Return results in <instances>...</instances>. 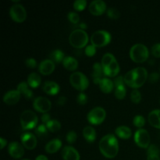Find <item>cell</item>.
<instances>
[{
  "mask_svg": "<svg viewBox=\"0 0 160 160\" xmlns=\"http://www.w3.org/2000/svg\"><path fill=\"white\" fill-rule=\"evenodd\" d=\"M64 53L62 52L61 50L56 49L52 52L49 55V59H51L52 62H56V63H59L64 59Z\"/></svg>",
  "mask_w": 160,
  "mask_h": 160,
  "instance_id": "cell-29",
  "label": "cell"
},
{
  "mask_svg": "<svg viewBox=\"0 0 160 160\" xmlns=\"http://www.w3.org/2000/svg\"><path fill=\"white\" fill-rule=\"evenodd\" d=\"M107 15L109 18L117 20L120 17V12L115 8H109L107 10Z\"/></svg>",
  "mask_w": 160,
  "mask_h": 160,
  "instance_id": "cell-38",
  "label": "cell"
},
{
  "mask_svg": "<svg viewBox=\"0 0 160 160\" xmlns=\"http://www.w3.org/2000/svg\"><path fill=\"white\" fill-rule=\"evenodd\" d=\"M6 144H7V141H6V139L3 138H0V148L2 149V148L6 146Z\"/></svg>",
  "mask_w": 160,
  "mask_h": 160,
  "instance_id": "cell-50",
  "label": "cell"
},
{
  "mask_svg": "<svg viewBox=\"0 0 160 160\" xmlns=\"http://www.w3.org/2000/svg\"><path fill=\"white\" fill-rule=\"evenodd\" d=\"M8 152L14 159H20L24 155L23 145L17 142H12L9 144L8 146Z\"/></svg>",
  "mask_w": 160,
  "mask_h": 160,
  "instance_id": "cell-13",
  "label": "cell"
},
{
  "mask_svg": "<svg viewBox=\"0 0 160 160\" xmlns=\"http://www.w3.org/2000/svg\"><path fill=\"white\" fill-rule=\"evenodd\" d=\"M99 150L106 158L112 159L117 156L119 152V144L117 138L113 134H106L99 142Z\"/></svg>",
  "mask_w": 160,
  "mask_h": 160,
  "instance_id": "cell-1",
  "label": "cell"
},
{
  "mask_svg": "<svg viewBox=\"0 0 160 160\" xmlns=\"http://www.w3.org/2000/svg\"><path fill=\"white\" fill-rule=\"evenodd\" d=\"M62 159L64 160H80V155L76 148L72 146H65L62 150Z\"/></svg>",
  "mask_w": 160,
  "mask_h": 160,
  "instance_id": "cell-16",
  "label": "cell"
},
{
  "mask_svg": "<svg viewBox=\"0 0 160 160\" xmlns=\"http://www.w3.org/2000/svg\"><path fill=\"white\" fill-rule=\"evenodd\" d=\"M159 74L156 72H154V73H152L148 77V81L152 84H154V83H156L159 80Z\"/></svg>",
  "mask_w": 160,
  "mask_h": 160,
  "instance_id": "cell-45",
  "label": "cell"
},
{
  "mask_svg": "<svg viewBox=\"0 0 160 160\" xmlns=\"http://www.w3.org/2000/svg\"><path fill=\"white\" fill-rule=\"evenodd\" d=\"M159 103H160V100H159Z\"/></svg>",
  "mask_w": 160,
  "mask_h": 160,
  "instance_id": "cell-55",
  "label": "cell"
},
{
  "mask_svg": "<svg viewBox=\"0 0 160 160\" xmlns=\"http://www.w3.org/2000/svg\"><path fill=\"white\" fill-rule=\"evenodd\" d=\"M87 1L86 0H77L73 2V8L77 11H81L85 9Z\"/></svg>",
  "mask_w": 160,
  "mask_h": 160,
  "instance_id": "cell-37",
  "label": "cell"
},
{
  "mask_svg": "<svg viewBox=\"0 0 160 160\" xmlns=\"http://www.w3.org/2000/svg\"><path fill=\"white\" fill-rule=\"evenodd\" d=\"M126 88L124 85H120L115 88V96L117 99L122 100L126 96Z\"/></svg>",
  "mask_w": 160,
  "mask_h": 160,
  "instance_id": "cell-34",
  "label": "cell"
},
{
  "mask_svg": "<svg viewBox=\"0 0 160 160\" xmlns=\"http://www.w3.org/2000/svg\"><path fill=\"white\" fill-rule=\"evenodd\" d=\"M42 89L48 95H55L59 92V86L57 83L54 82V81H48L44 83Z\"/></svg>",
  "mask_w": 160,
  "mask_h": 160,
  "instance_id": "cell-18",
  "label": "cell"
},
{
  "mask_svg": "<svg viewBox=\"0 0 160 160\" xmlns=\"http://www.w3.org/2000/svg\"><path fill=\"white\" fill-rule=\"evenodd\" d=\"M152 54L156 58H160V43L155 44L152 47Z\"/></svg>",
  "mask_w": 160,
  "mask_h": 160,
  "instance_id": "cell-43",
  "label": "cell"
},
{
  "mask_svg": "<svg viewBox=\"0 0 160 160\" xmlns=\"http://www.w3.org/2000/svg\"><path fill=\"white\" fill-rule=\"evenodd\" d=\"M117 60L114 57V56L111 53H106V54L103 56L102 59V68L105 69L108 67L109 65H110L113 61Z\"/></svg>",
  "mask_w": 160,
  "mask_h": 160,
  "instance_id": "cell-31",
  "label": "cell"
},
{
  "mask_svg": "<svg viewBox=\"0 0 160 160\" xmlns=\"http://www.w3.org/2000/svg\"><path fill=\"white\" fill-rule=\"evenodd\" d=\"M149 52L148 48L143 44H135L130 50V57L137 63H142L146 61L148 58Z\"/></svg>",
  "mask_w": 160,
  "mask_h": 160,
  "instance_id": "cell-2",
  "label": "cell"
},
{
  "mask_svg": "<svg viewBox=\"0 0 160 160\" xmlns=\"http://www.w3.org/2000/svg\"><path fill=\"white\" fill-rule=\"evenodd\" d=\"M35 160H48V158H47L45 156H44V155H40V156H37V158H36Z\"/></svg>",
  "mask_w": 160,
  "mask_h": 160,
  "instance_id": "cell-52",
  "label": "cell"
},
{
  "mask_svg": "<svg viewBox=\"0 0 160 160\" xmlns=\"http://www.w3.org/2000/svg\"><path fill=\"white\" fill-rule=\"evenodd\" d=\"M29 87L30 86L28 85V84H27L24 81H22L17 85V90L19 91L20 93L27 99H31V98H33L34 95H33L32 91L29 88Z\"/></svg>",
  "mask_w": 160,
  "mask_h": 160,
  "instance_id": "cell-23",
  "label": "cell"
},
{
  "mask_svg": "<svg viewBox=\"0 0 160 160\" xmlns=\"http://www.w3.org/2000/svg\"><path fill=\"white\" fill-rule=\"evenodd\" d=\"M22 160H29V159H22Z\"/></svg>",
  "mask_w": 160,
  "mask_h": 160,
  "instance_id": "cell-54",
  "label": "cell"
},
{
  "mask_svg": "<svg viewBox=\"0 0 160 160\" xmlns=\"http://www.w3.org/2000/svg\"><path fill=\"white\" fill-rule=\"evenodd\" d=\"M77 138H78V135H77L76 132L73 131H69L67 134V141L70 144L74 143L77 140Z\"/></svg>",
  "mask_w": 160,
  "mask_h": 160,
  "instance_id": "cell-41",
  "label": "cell"
},
{
  "mask_svg": "<svg viewBox=\"0 0 160 160\" xmlns=\"http://www.w3.org/2000/svg\"><path fill=\"white\" fill-rule=\"evenodd\" d=\"M131 99L133 102L139 103L142 99V95L138 89H134L131 93Z\"/></svg>",
  "mask_w": 160,
  "mask_h": 160,
  "instance_id": "cell-36",
  "label": "cell"
},
{
  "mask_svg": "<svg viewBox=\"0 0 160 160\" xmlns=\"http://www.w3.org/2000/svg\"><path fill=\"white\" fill-rule=\"evenodd\" d=\"M134 88L142 87L148 78V72L144 67H137L134 69Z\"/></svg>",
  "mask_w": 160,
  "mask_h": 160,
  "instance_id": "cell-11",
  "label": "cell"
},
{
  "mask_svg": "<svg viewBox=\"0 0 160 160\" xmlns=\"http://www.w3.org/2000/svg\"><path fill=\"white\" fill-rule=\"evenodd\" d=\"M66 102H67V98L64 96H60L57 100V105L58 106H64L66 103Z\"/></svg>",
  "mask_w": 160,
  "mask_h": 160,
  "instance_id": "cell-49",
  "label": "cell"
},
{
  "mask_svg": "<svg viewBox=\"0 0 160 160\" xmlns=\"http://www.w3.org/2000/svg\"><path fill=\"white\" fill-rule=\"evenodd\" d=\"M61 146H62V142L59 138H55L46 144L45 149L46 152L52 154V153H55L57 151H59L60 149Z\"/></svg>",
  "mask_w": 160,
  "mask_h": 160,
  "instance_id": "cell-20",
  "label": "cell"
},
{
  "mask_svg": "<svg viewBox=\"0 0 160 160\" xmlns=\"http://www.w3.org/2000/svg\"><path fill=\"white\" fill-rule=\"evenodd\" d=\"M33 106L38 112L47 113L51 109L52 103L50 100H48L47 98L40 96L34 98V102H33Z\"/></svg>",
  "mask_w": 160,
  "mask_h": 160,
  "instance_id": "cell-10",
  "label": "cell"
},
{
  "mask_svg": "<svg viewBox=\"0 0 160 160\" xmlns=\"http://www.w3.org/2000/svg\"><path fill=\"white\" fill-rule=\"evenodd\" d=\"M114 86L116 87H118L120 85H124V78H123L122 76H118L114 79L113 81Z\"/></svg>",
  "mask_w": 160,
  "mask_h": 160,
  "instance_id": "cell-47",
  "label": "cell"
},
{
  "mask_svg": "<svg viewBox=\"0 0 160 160\" xmlns=\"http://www.w3.org/2000/svg\"><path fill=\"white\" fill-rule=\"evenodd\" d=\"M106 117V112L103 108L95 107L88 112L87 119L89 123H92V124L98 125L104 121Z\"/></svg>",
  "mask_w": 160,
  "mask_h": 160,
  "instance_id": "cell-7",
  "label": "cell"
},
{
  "mask_svg": "<svg viewBox=\"0 0 160 160\" xmlns=\"http://www.w3.org/2000/svg\"><path fill=\"white\" fill-rule=\"evenodd\" d=\"M150 134L146 130L139 129L134 134V142L140 148H148L150 145Z\"/></svg>",
  "mask_w": 160,
  "mask_h": 160,
  "instance_id": "cell-9",
  "label": "cell"
},
{
  "mask_svg": "<svg viewBox=\"0 0 160 160\" xmlns=\"http://www.w3.org/2000/svg\"><path fill=\"white\" fill-rule=\"evenodd\" d=\"M21 142L23 147L28 150H32L37 145V138L31 132H24L21 135Z\"/></svg>",
  "mask_w": 160,
  "mask_h": 160,
  "instance_id": "cell-12",
  "label": "cell"
},
{
  "mask_svg": "<svg viewBox=\"0 0 160 160\" xmlns=\"http://www.w3.org/2000/svg\"><path fill=\"white\" fill-rule=\"evenodd\" d=\"M83 136L87 142H93L96 138V132L94 128L91 126H87L83 130Z\"/></svg>",
  "mask_w": 160,
  "mask_h": 160,
  "instance_id": "cell-26",
  "label": "cell"
},
{
  "mask_svg": "<svg viewBox=\"0 0 160 160\" xmlns=\"http://www.w3.org/2000/svg\"><path fill=\"white\" fill-rule=\"evenodd\" d=\"M124 83L128 86L131 88H134V69L130 71H128V73L125 74L124 76Z\"/></svg>",
  "mask_w": 160,
  "mask_h": 160,
  "instance_id": "cell-32",
  "label": "cell"
},
{
  "mask_svg": "<svg viewBox=\"0 0 160 160\" xmlns=\"http://www.w3.org/2000/svg\"><path fill=\"white\" fill-rule=\"evenodd\" d=\"M70 84L78 91H84L89 85V81L87 77L81 72H74L70 77Z\"/></svg>",
  "mask_w": 160,
  "mask_h": 160,
  "instance_id": "cell-5",
  "label": "cell"
},
{
  "mask_svg": "<svg viewBox=\"0 0 160 160\" xmlns=\"http://www.w3.org/2000/svg\"><path fill=\"white\" fill-rule=\"evenodd\" d=\"M9 15L14 21L21 23L24 21L27 18L26 9L22 5L19 3L14 4L11 6L9 9Z\"/></svg>",
  "mask_w": 160,
  "mask_h": 160,
  "instance_id": "cell-8",
  "label": "cell"
},
{
  "mask_svg": "<svg viewBox=\"0 0 160 160\" xmlns=\"http://www.w3.org/2000/svg\"><path fill=\"white\" fill-rule=\"evenodd\" d=\"M104 74L102 66L99 62H95L93 65V72H92V78L94 83L96 84H99L100 81L102 79V76Z\"/></svg>",
  "mask_w": 160,
  "mask_h": 160,
  "instance_id": "cell-19",
  "label": "cell"
},
{
  "mask_svg": "<svg viewBox=\"0 0 160 160\" xmlns=\"http://www.w3.org/2000/svg\"><path fill=\"white\" fill-rule=\"evenodd\" d=\"M20 123L23 130H31L36 127L38 120V117L31 110H25L20 115Z\"/></svg>",
  "mask_w": 160,
  "mask_h": 160,
  "instance_id": "cell-4",
  "label": "cell"
},
{
  "mask_svg": "<svg viewBox=\"0 0 160 160\" xmlns=\"http://www.w3.org/2000/svg\"><path fill=\"white\" fill-rule=\"evenodd\" d=\"M42 82L41 77L37 73H30L28 78V84L32 88H36L38 87Z\"/></svg>",
  "mask_w": 160,
  "mask_h": 160,
  "instance_id": "cell-28",
  "label": "cell"
},
{
  "mask_svg": "<svg viewBox=\"0 0 160 160\" xmlns=\"http://www.w3.org/2000/svg\"><path fill=\"white\" fill-rule=\"evenodd\" d=\"M133 123L135 127L139 128H142V127L145 125V120L142 116L141 115H137L134 117V120H133Z\"/></svg>",
  "mask_w": 160,
  "mask_h": 160,
  "instance_id": "cell-35",
  "label": "cell"
},
{
  "mask_svg": "<svg viewBox=\"0 0 160 160\" xmlns=\"http://www.w3.org/2000/svg\"><path fill=\"white\" fill-rule=\"evenodd\" d=\"M62 64H63L64 67L70 71H73L78 67V60L75 58L71 57V56H67V57L64 58Z\"/></svg>",
  "mask_w": 160,
  "mask_h": 160,
  "instance_id": "cell-25",
  "label": "cell"
},
{
  "mask_svg": "<svg viewBox=\"0 0 160 160\" xmlns=\"http://www.w3.org/2000/svg\"><path fill=\"white\" fill-rule=\"evenodd\" d=\"M96 52V48L94 45H88L85 48V54L87 55L88 56H93L94 55Z\"/></svg>",
  "mask_w": 160,
  "mask_h": 160,
  "instance_id": "cell-44",
  "label": "cell"
},
{
  "mask_svg": "<svg viewBox=\"0 0 160 160\" xmlns=\"http://www.w3.org/2000/svg\"><path fill=\"white\" fill-rule=\"evenodd\" d=\"M80 28H81V29L84 30L87 28V26H86V24L84 23H81V24H80Z\"/></svg>",
  "mask_w": 160,
  "mask_h": 160,
  "instance_id": "cell-53",
  "label": "cell"
},
{
  "mask_svg": "<svg viewBox=\"0 0 160 160\" xmlns=\"http://www.w3.org/2000/svg\"><path fill=\"white\" fill-rule=\"evenodd\" d=\"M116 134L121 139H129L131 137V130L127 126H120L116 129Z\"/></svg>",
  "mask_w": 160,
  "mask_h": 160,
  "instance_id": "cell-27",
  "label": "cell"
},
{
  "mask_svg": "<svg viewBox=\"0 0 160 160\" xmlns=\"http://www.w3.org/2000/svg\"><path fill=\"white\" fill-rule=\"evenodd\" d=\"M45 125H46L48 131H51V132H57L61 128L60 123L56 120H51Z\"/></svg>",
  "mask_w": 160,
  "mask_h": 160,
  "instance_id": "cell-33",
  "label": "cell"
},
{
  "mask_svg": "<svg viewBox=\"0 0 160 160\" xmlns=\"http://www.w3.org/2000/svg\"><path fill=\"white\" fill-rule=\"evenodd\" d=\"M147 160H160V157L157 155H152L147 156Z\"/></svg>",
  "mask_w": 160,
  "mask_h": 160,
  "instance_id": "cell-51",
  "label": "cell"
},
{
  "mask_svg": "<svg viewBox=\"0 0 160 160\" xmlns=\"http://www.w3.org/2000/svg\"><path fill=\"white\" fill-rule=\"evenodd\" d=\"M148 120L152 126L160 129V109H155L150 112L148 116Z\"/></svg>",
  "mask_w": 160,
  "mask_h": 160,
  "instance_id": "cell-21",
  "label": "cell"
},
{
  "mask_svg": "<svg viewBox=\"0 0 160 160\" xmlns=\"http://www.w3.org/2000/svg\"><path fill=\"white\" fill-rule=\"evenodd\" d=\"M77 102L80 105H85L88 102V96L86 95V94L83 93V92L78 94V97H77Z\"/></svg>",
  "mask_w": 160,
  "mask_h": 160,
  "instance_id": "cell-42",
  "label": "cell"
},
{
  "mask_svg": "<svg viewBox=\"0 0 160 160\" xmlns=\"http://www.w3.org/2000/svg\"><path fill=\"white\" fill-rule=\"evenodd\" d=\"M70 45L77 48H81L88 42V35L82 29H76L72 31L69 37Z\"/></svg>",
  "mask_w": 160,
  "mask_h": 160,
  "instance_id": "cell-3",
  "label": "cell"
},
{
  "mask_svg": "<svg viewBox=\"0 0 160 160\" xmlns=\"http://www.w3.org/2000/svg\"><path fill=\"white\" fill-rule=\"evenodd\" d=\"M90 12L93 15H102L106 9V4L102 0H95L92 2L88 6Z\"/></svg>",
  "mask_w": 160,
  "mask_h": 160,
  "instance_id": "cell-14",
  "label": "cell"
},
{
  "mask_svg": "<svg viewBox=\"0 0 160 160\" xmlns=\"http://www.w3.org/2000/svg\"><path fill=\"white\" fill-rule=\"evenodd\" d=\"M103 71H104V74L106 76L109 77V78H113V77L117 76L120 72V66H119L117 61L115 60L110 65L108 66L106 68L103 69Z\"/></svg>",
  "mask_w": 160,
  "mask_h": 160,
  "instance_id": "cell-22",
  "label": "cell"
},
{
  "mask_svg": "<svg viewBox=\"0 0 160 160\" xmlns=\"http://www.w3.org/2000/svg\"><path fill=\"white\" fill-rule=\"evenodd\" d=\"M20 95L21 94L20 92L17 90H12L6 92L3 96V102L6 103V105L9 106H12V105H15L19 102L20 98Z\"/></svg>",
  "mask_w": 160,
  "mask_h": 160,
  "instance_id": "cell-15",
  "label": "cell"
},
{
  "mask_svg": "<svg viewBox=\"0 0 160 160\" xmlns=\"http://www.w3.org/2000/svg\"><path fill=\"white\" fill-rule=\"evenodd\" d=\"M147 155L148 156H152V155L159 156V148L156 145H150L147 149Z\"/></svg>",
  "mask_w": 160,
  "mask_h": 160,
  "instance_id": "cell-40",
  "label": "cell"
},
{
  "mask_svg": "<svg viewBox=\"0 0 160 160\" xmlns=\"http://www.w3.org/2000/svg\"><path fill=\"white\" fill-rule=\"evenodd\" d=\"M48 128H47L46 125H44V124H41L39 125L38 127L35 128V132L36 135L41 139H45L48 136Z\"/></svg>",
  "mask_w": 160,
  "mask_h": 160,
  "instance_id": "cell-30",
  "label": "cell"
},
{
  "mask_svg": "<svg viewBox=\"0 0 160 160\" xmlns=\"http://www.w3.org/2000/svg\"><path fill=\"white\" fill-rule=\"evenodd\" d=\"M111 41V35L108 31H97L93 33L91 37V42L92 45L96 48V47H103L108 45Z\"/></svg>",
  "mask_w": 160,
  "mask_h": 160,
  "instance_id": "cell-6",
  "label": "cell"
},
{
  "mask_svg": "<svg viewBox=\"0 0 160 160\" xmlns=\"http://www.w3.org/2000/svg\"><path fill=\"white\" fill-rule=\"evenodd\" d=\"M50 119H51V117H50V115L48 113H44L43 115L42 116V123H45V124H47V123L51 120Z\"/></svg>",
  "mask_w": 160,
  "mask_h": 160,
  "instance_id": "cell-48",
  "label": "cell"
},
{
  "mask_svg": "<svg viewBox=\"0 0 160 160\" xmlns=\"http://www.w3.org/2000/svg\"><path fill=\"white\" fill-rule=\"evenodd\" d=\"M67 18L68 20L71 22L72 23H74V24H77V23L79 22L80 20V17L77 12H70L67 15Z\"/></svg>",
  "mask_w": 160,
  "mask_h": 160,
  "instance_id": "cell-39",
  "label": "cell"
},
{
  "mask_svg": "<svg viewBox=\"0 0 160 160\" xmlns=\"http://www.w3.org/2000/svg\"><path fill=\"white\" fill-rule=\"evenodd\" d=\"M25 64H26L27 67L31 69H34L37 67V62H36L35 59H33V58H29V59H26Z\"/></svg>",
  "mask_w": 160,
  "mask_h": 160,
  "instance_id": "cell-46",
  "label": "cell"
},
{
  "mask_svg": "<svg viewBox=\"0 0 160 160\" xmlns=\"http://www.w3.org/2000/svg\"><path fill=\"white\" fill-rule=\"evenodd\" d=\"M98 85H99V88L100 89H101L102 92L103 93L106 94L110 93L114 87L113 82H112L110 79L106 78H103L100 81Z\"/></svg>",
  "mask_w": 160,
  "mask_h": 160,
  "instance_id": "cell-24",
  "label": "cell"
},
{
  "mask_svg": "<svg viewBox=\"0 0 160 160\" xmlns=\"http://www.w3.org/2000/svg\"><path fill=\"white\" fill-rule=\"evenodd\" d=\"M38 69L42 74L45 76L49 75L55 70V62H52L51 59H45L40 62Z\"/></svg>",
  "mask_w": 160,
  "mask_h": 160,
  "instance_id": "cell-17",
  "label": "cell"
}]
</instances>
